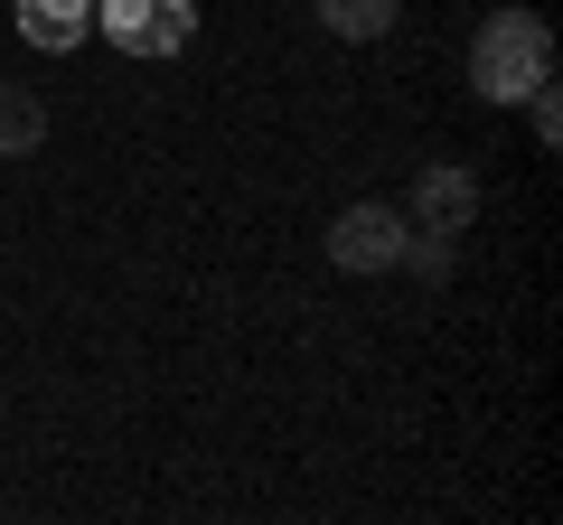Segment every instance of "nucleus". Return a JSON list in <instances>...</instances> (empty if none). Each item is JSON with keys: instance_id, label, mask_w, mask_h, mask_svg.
<instances>
[{"instance_id": "obj_7", "label": "nucleus", "mask_w": 563, "mask_h": 525, "mask_svg": "<svg viewBox=\"0 0 563 525\" xmlns=\"http://www.w3.org/2000/svg\"><path fill=\"white\" fill-rule=\"evenodd\" d=\"M395 10H404V0H320V20L339 29V38H385Z\"/></svg>"}, {"instance_id": "obj_4", "label": "nucleus", "mask_w": 563, "mask_h": 525, "mask_svg": "<svg viewBox=\"0 0 563 525\" xmlns=\"http://www.w3.org/2000/svg\"><path fill=\"white\" fill-rule=\"evenodd\" d=\"M413 216H422V235H470V216H479V179H470V169H422Z\"/></svg>"}, {"instance_id": "obj_5", "label": "nucleus", "mask_w": 563, "mask_h": 525, "mask_svg": "<svg viewBox=\"0 0 563 525\" xmlns=\"http://www.w3.org/2000/svg\"><path fill=\"white\" fill-rule=\"evenodd\" d=\"M95 29V0H20V38L29 47H76Z\"/></svg>"}, {"instance_id": "obj_1", "label": "nucleus", "mask_w": 563, "mask_h": 525, "mask_svg": "<svg viewBox=\"0 0 563 525\" xmlns=\"http://www.w3.org/2000/svg\"><path fill=\"white\" fill-rule=\"evenodd\" d=\"M544 76H554V29L536 10H488L479 38H470V85L488 103H526Z\"/></svg>"}, {"instance_id": "obj_8", "label": "nucleus", "mask_w": 563, "mask_h": 525, "mask_svg": "<svg viewBox=\"0 0 563 525\" xmlns=\"http://www.w3.org/2000/svg\"><path fill=\"white\" fill-rule=\"evenodd\" d=\"M526 113H536V142H554V132H563V103H554V76H544L536 94H526Z\"/></svg>"}, {"instance_id": "obj_3", "label": "nucleus", "mask_w": 563, "mask_h": 525, "mask_svg": "<svg viewBox=\"0 0 563 525\" xmlns=\"http://www.w3.org/2000/svg\"><path fill=\"white\" fill-rule=\"evenodd\" d=\"M404 254V216L395 206H347L339 225H329V262H339V272H385V262Z\"/></svg>"}, {"instance_id": "obj_6", "label": "nucleus", "mask_w": 563, "mask_h": 525, "mask_svg": "<svg viewBox=\"0 0 563 525\" xmlns=\"http://www.w3.org/2000/svg\"><path fill=\"white\" fill-rule=\"evenodd\" d=\"M47 142V103L29 85H0V160H20V150Z\"/></svg>"}, {"instance_id": "obj_2", "label": "nucleus", "mask_w": 563, "mask_h": 525, "mask_svg": "<svg viewBox=\"0 0 563 525\" xmlns=\"http://www.w3.org/2000/svg\"><path fill=\"white\" fill-rule=\"evenodd\" d=\"M95 29L122 57H179L198 38V0H95Z\"/></svg>"}]
</instances>
